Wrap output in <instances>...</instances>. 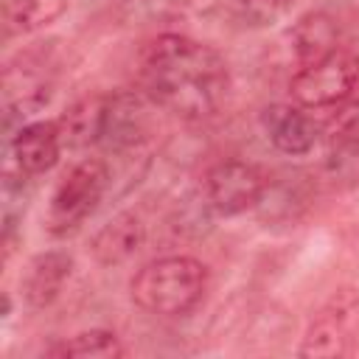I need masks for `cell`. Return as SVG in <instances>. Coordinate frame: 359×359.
<instances>
[{"label":"cell","mask_w":359,"mask_h":359,"mask_svg":"<svg viewBox=\"0 0 359 359\" xmlns=\"http://www.w3.org/2000/svg\"><path fill=\"white\" fill-rule=\"evenodd\" d=\"M109 188V168L101 157L79 160L56 185L48 208V230L53 236H67L81 227L101 205Z\"/></svg>","instance_id":"cell-3"},{"label":"cell","mask_w":359,"mask_h":359,"mask_svg":"<svg viewBox=\"0 0 359 359\" xmlns=\"http://www.w3.org/2000/svg\"><path fill=\"white\" fill-rule=\"evenodd\" d=\"M146 241V227L135 210H121L112 216L90 241V250L98 264L104 266H118L129 261Z\"/></svg>","instance_id":"cell-11"},{"label":"cell","mask_w":359,"mask_h":359,"mask_svg":"<svg viewBox=\"0 0 359 359\" xmlns=\"http://www.w3.org/2000/svg\"><path fill=\"white\" fill-rule=\"evenodd\" d=\"M292 48L297 56V65H311L339 48V28L331 14L325 11H309L303 14L292 28Z\"/></svg>","instance_id":"cell-12"},{"label":"cell","mask_w":359,"mask_h":359,"mask_svg":"<svg viewBox=\"0 0 359 359\" xmlns=\"http://www.w3.org/2000/svg\"><path fill=\"white\" fill-rule=\"evenodd\" d=\"M146 95L137 93H112L104 101L98 146L107 151H129L146 137Z\"/></svg>","instance_id":"cell-7"},{"label":"cell","mask_w":359,"mask_h":359,"mask_svg":"<svg viewBox=\"0 0 359 359\" xmlns=\"http://www.w3.org/2000/svg\"><path fill=\"white\" fill-rule=\"evenodd\" d=\"M73 272V258L70 252L65 250H48V252H39L28 266H25V275H22V297L31 309H45L50 306L62 289H65V280L70 278Z\"/></svg>","instance_id":"cell-10"},{"label":"cell","mask_w":359,"mask_h":359,"mask_svg":"<svg viewBox=\"0 0 359 359\" xmlns=\"http://www.w3.org/2000/svg\"><path fill=\"white\" fill-rule=\"evenodd\" d=\"M236 6H238V17L250 28H266L289 14L292 0H236Z\"/></svg>","instance_id":"cell-16"},{"label":"cell","mask_w":359,"mask_h":359,"mask_svg":"<svg viewBox=\"0 0 359 359\" xmlns=\"http://www.w3.org/2000/svg\"><path fill=\"white\" fill-rule=\"evenodd\" d=\"M140 90L177 118L205 121L224 104L230 70L216 48L182 34H163L143 50Z\"/></svg>","instance_id":"cell-1"},{"label":"cell","mask_w":359,"mask_h":359,"mask_svg":"<svg viewBox=\"0 0 359 359\" xmlns=\"http://www.w3.org/2000/svg\"><path fill=\"white\" fill-rule=\"evenodd\" d=\"M266 188H269V174L258 163L241 157H227L213 163L202 180L205 202L219 216H238L261 205Z\"/></svg>","instance_id":"cell-6"},{"label":"cell","mask_w":359,"mask_h":359,"mask_svg":"<svg viewBox=\"0 0 359 359\" xmlns=\"http://www.w3.org/2000/svg\"><path fill=\"white\" fill-rule=\"evenodd\" d=\"M67 8V0H14L8 3V31H39L59 20Z\"/></svg>","instance_id":"cell-15"},{"label":"cell","mask_w":359,"mask_h":359,"mask_svg":"<svg viewBox=\"0 0 359 359\" xmlns=\"http://www.w3.org/2000/svg\"><path fill=\"white\" fill-rule=\"evenodd\" d=\"M104 101H107V95H87V98L76 101V104L56 121L65 149L98 146L101 118H104Z\"/></svg>","instance_id":"cell-13"},{"label":"cell","mask_w":359,"mask_h":359,"mask_svg":"<svg viewBox=\"0 0 359 359\" xmlns=\"http://www.w3.org/2000/svg\"><path fill=\"white\" fill-rule=\"evenodd\" d=\"M62 149L65 146H62V135H59V123L56 121L22 123L11 135V140H8L11 165H17L28 177H36V174L50 171L56 165Z\"/></svg>","instance_id":"cell-8"},{"label":"cell","mask_w":359,"mask_h":359,"mask_svg":"<svg viewBox=\"0 0 359 359\" xmlns=\"http://www.w3.org/2000/svg\"><path fill=\"white\" fill-rule=\"evenodd\" d=\"M261 121H264V129H266L272 146L289 157L309 154L320 137L314 118L309 112H303L300 107H289V104L266 107Z\"/></svg>","instance_id":"cell-9"},{"label":"cell","mask_w":359,"mask_h":359,"mask_svg":"<svg viewBox=\"0 0 359 359\" xmlns=\"http://www.w3.org/2000/svg\"><path fill=\"white\" fill-rule=\"evenodd\" d=\"M356 84H359V59L351 50L337 48L334 53L311 65H303L292 76L289 93L303 109H328L345 104L353 95Z\"/></svg>","instance_id":"cell-4"},{"label":"cell","mask_w":359,"mask_h":359,"mask_svg":"<svg viewBox=\"0 0 359 359\" xmlns=\"http://www.w3.org/2000/svg\"><path fill=\"white\" fill-rule=\"evenodd\" d=\"M208 289V266L191 255H163L143 264L129 280L137 309L157 317H182L194 311Z\"/></svg>","instance_id":"cell-2"},{"label":"cell","mask_w":359,"mask_h":359,"mask_svg":"<svg viewBox=\"0 0 359 359\" xmlns=\"http://www.w3.org/2000/svg\"><path fill=\"white\" fill-rule=\"evenodd\" d=\"M359 348V294L353 289L334 292L311 317L300 356H353Z\"/></svg>","instance_id":"cell-5"},{"label":"cell","mask_w":359,"mask_h":359,"mask_svg":"<svg viewBox=\"0 0 359 359\" xmlns=\"http://www.w3.org/2000/svg\"><path fill=\"white\" fill-rule=\"evenodd\" d=\"M50 356H93V359H118L123 356V345L121 339L112 334V331H104V328H90V331H81L65 342H59L56 348L48 351Z\"/></svg>","instance_id":"cell-14"}]
</instances>
